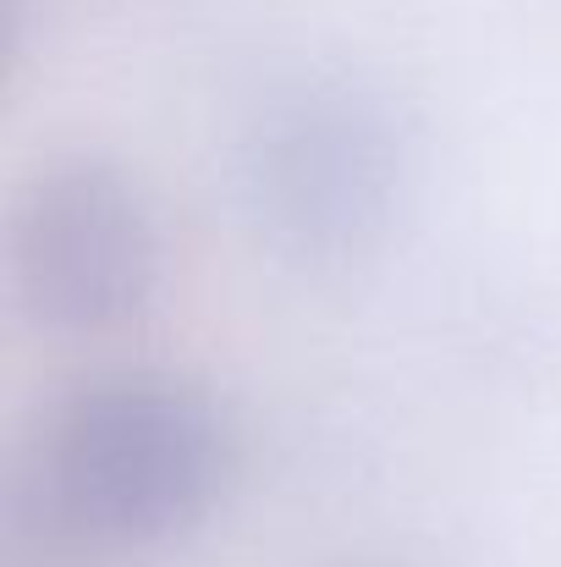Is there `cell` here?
Wrapping results in <instances>:
<instances>
[{"label":"cell","mask_w":561,"mask_h":567,"mask_svg":"<svg viewBox=\"0 0 561 567\" xmlns=\"http://www.w3.org/2000/svg\"><path fill=\"white\" fill-rule=\"evenodd\" d=\"M160 270L155 204L105 155H55L11 198V298L55 337H100L138 320L160 292Z\"/></svg>","instance_id":"3957f363"},{"label":"cell","mask_w":561,"mask_h":567,"mask_svg":"<svg viewBox=\"0 0 561 567\" xmlns=\"http://www.w3.org/2000/svg\"><path fill=\"white\" fill-rule=\"evenodd\" d=\"M231 172L242 220L276 259L336 270L391 231L413 183V133L374 83L314 72L253 105Z\"/></svg>","instance_id":"7a4b0ae2"},{"label":"cell","mask_w":561,"mask_h":567,"mask_svg":"<svg viewBox=\"0 0 561 567\" xmlns=\"http://www.w3.org/2000/svg\"><path fill=\"white\" fill-rule=\"evenodd\" d=\"M231 468L209 391L166 370L77 380L44 419L33 496L66 540L144 551L204 524Z\"/></svg>","instance_id":"6da1fadb"}]
</instances>
